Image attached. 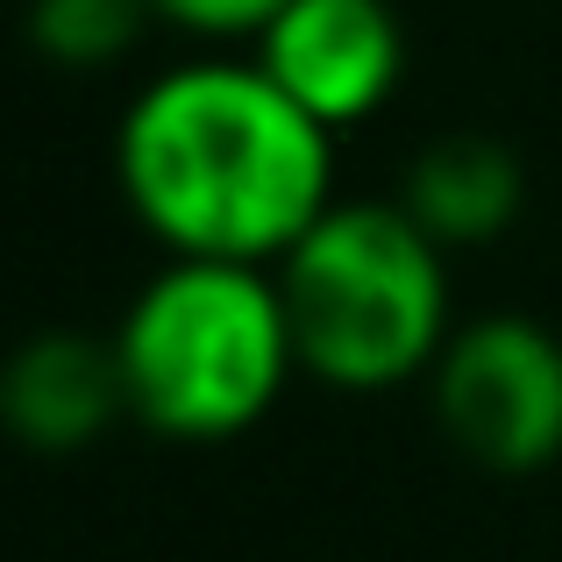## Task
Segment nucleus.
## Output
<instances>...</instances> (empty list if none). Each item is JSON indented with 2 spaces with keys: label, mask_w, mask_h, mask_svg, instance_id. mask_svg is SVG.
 Wrapping results in <instances>:
<instances>
[{
  "label": "nucleus",
  "mask_w": 562,
  "mask_h": 562,
  "mask_svg": "<svg viewBox=\"0 0 562 562\" xmlns=\"http://www.w3.org/2000/svg\"><path fill=\"white\" fill-rule=\"evenodd\" d=\"M520 200H527L520 157H513L498 136H477V128L435 136L420 157H413L406 192H398V206H406L441 249L498 243V235L513 228V214H520Z\"/></svg>",
  "instance_id": "nucleus-7"
},
{
  "label": "nucleus",
  "mask_w": 562,
  "mask_h": 562,
  "mask_svg": "<svg viewBox=\"0 0 562 562\" xmlns=\"http://www.w3.org/2000/svg\"><path fill=\"white\" fill-rule=\"evenodd\" d=\"M114 179L165 257L285 263L335 206V136L249 57L171 65L114 128Z\"/></svg>",
  "instance_id": "nucleus-1"
},
{
  "label": "nucleus",
  "mask_w": 562,
  "mask_h": 562,
  "mask_svg": "<svg viewBox=\"0 0 562 562\" xmlns=\"http://www.w3.org/2000/svg\"><path fill=\"white\" fill-rule=\"evenodd\" d=\"M278 8H285V0H150L157 22L186 29V36H206V43H221V36H249L257 43Z\"/></svg>",
  "instance_id": "nucleus-9"
},
{
  "label": "nucleus",
  "mask_w": 562,
  "mask_h": 562,
  "mask_svg": "<svg viewBox=\"0 0 562 562\" xmlns=\"http://www.w3.org/2000/svg\"><path fill=\"white\" fill-rule=\"evenodd\" d=\"M435 420L477 470L535 477L562 456V335L527 314H484L435 357Z\"/></svg>",
  "instance_id": "nucleus-4"
},
{
  "label": "nucleus",
  "mask_w": 562,
  "mask_h": 562,
  "mask_svg": "<svg viewBox=\"0 0 562 562\" xmlns=\"http://www.w3.org/2000/svg\"><path fill=\"white\" fill-rule=\"evenodd\" d=\"M0 413L36 456H71L93 449L114 420L128 413V378L114 342L79 328H43L14 349L0 378Z\"/></svg>",
  "instance_id": "nucleus-6"
},
{
  "label": "nucleus",
  "mask_w": 562,
  "mask_h": 562,
  "mask_svg": "<svg viewBox=\"0 0 562 562\" xmlns=\"http://www.w3.org/2000/svg\"><path fill=\"white\" fill-rule=\"evenodd\" d=\"M300 371L335 392H392L449 349V249L398 200H335L278 263Z\"/></svg>",
  "instance_id": "nucleus-3"
},
{
  "label": "nucleus",
  "mask_w": 562,
  "mask_h": 562,
  "mask_svg": "<svg viewBox=\"0 0 562 562\" xmlns=\"http://www.w3.org/2000/svg\"><path fill=\"white\" fill-rule=\"evenodd\" d=\"M257 65L328 136H349L406 79V22L392 0H285L257 36Z\"/></svg>",
  "instance_id": "nucleus-5"
},
{
  "label": "nucleus",
  "mask_w": 562,
  "mask_h": 562,
  "mask_svg": "<svg viewBox=\"0 0 562 562\" xmlns=\"http://www.w3.org/2000/svg\"><path fill=\"white\" fill-rule=\"evenodd\" d=\"M150 0H29V43L57 71H100L136 50Z\"/></svg>",
  "instance_id": "nucleus-8"
},
{
  "label": "nucleus",
  "mask_w": 562,
  "mask_h": 562,
  "mask_svg": "<svg viewBox=\"0 0 562 562\" xmlns=\"http://www.w3.org/2000/svg\"><path fill=\"white\" fill-rule=\"evenodd\" d=\"M128 420L165 441H235L285 398L292 349L285 292L271 263L171 257L114 328Z\"/></svg>",
  "instance_id": "nucleus-2"
}]
</instances>
